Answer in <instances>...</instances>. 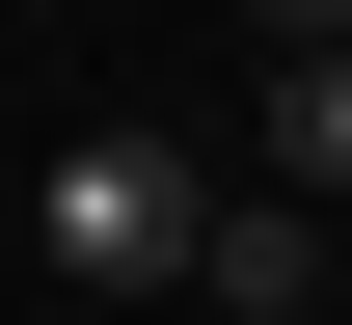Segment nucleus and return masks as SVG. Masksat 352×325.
I'll use <instances>...</instances> for the list:
<instances>
[{
    "label": "nucleus",
    "instance_id": "obj_3",
    "mask_svg": "<svg viewBox=\"0 0 352 325\" xmlns=\"http://www.w3.org/2000/svg\"><path fill=\"white\" fill-rule=\"evenodd\" d=\"M244 190L352 217V54H271V82H244Z\"/></svg>",
    "mask_w": 352,
    "mask_h": 325
},
{
    "label": "nucleus",
    "instance_id": "obj_2",
    "mask_svg": "<svg viewBox=\"0 0 352 325\" xmlns=\"http://www.w3.org/2000/svg\"><path fill=\"white\" fill-rule=\"evenodd\" d=\"M190 298L217 325H325V217L298 190H217V217H190Z\"/></svg>",
    "mask_w": 352,
    "mask_h": 325
},
{
    "label": "nucleus",
    "instance_id": "obj_1",
    "mask_svg": "<svg viewBox=\"0 0 352 325\" xmlns=\"http://www.w3.org/2000/svg\"><path fill=\"white\" fill-rule=\"evenodd\" d=\"M190 217H217V136H54V190H28L54 298H190Z\"/></svg>",
    "mask_w": 352,
    "mask_h": 325
}]
</instances>
